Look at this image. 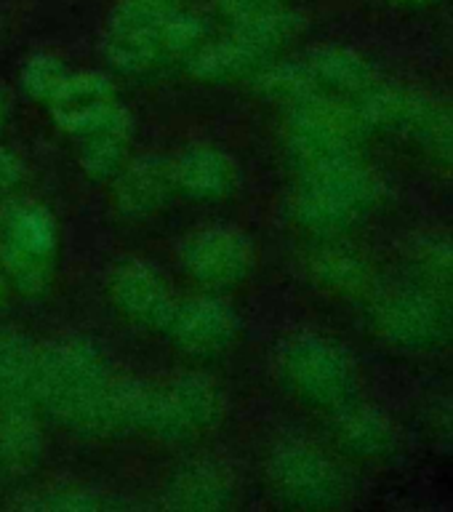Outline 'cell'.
I'll return each instance as SVG.
<instances>
[{
  "label": "cell",
  "mask_w": 453,
  "mask_h": 512,
  "mask_svg": "<svg viewBox=\"0 0 453 512\" xmlns=\"http://www.w3.org/2000/svg\"><path fill=\"white\" fill-rule=\"evenodd\" d=\"M48 104L59 128L78 139L134 126L126 107L115 99V86L104 72H70V78Z\"/></svg>",
  "instance_id": "cell-5"
},
{
  "label": "cell",
  "mask_w": 453,
  "mask_h": 512,
  "mask_svg": "<svg viewBox=\"0 0 453 512\" xmlns=\"http://www.w3.org/2000/svg\"><path fill=\"white\" fill-rule=\"evenodd\" d=\"M134 128H112V131H99V134L83 136L80 139V168L86 176L104 182V179H115L120 168L126 166L128 139H131Z\"/></svg>",
  "instance_id": "cell-17"
},
{
  "label": "cell",
  "mask_w": 453,
  "mask_h": 512,
  "mask_svg": "<svg viewBox=\"0 0 453 512\" xmlns=\"http://www.w3.org/2000/svg\"><path fill=\"white\" fill-rule=\"evenodd\" d=\"M120 379L91 339L62 336L38 347L32 403L78 435L112 438L128 432Z\"/></svg>",
  "instance_id": "cell-1"
},
{
  "label": "cell",
  "mask_w": 453,
  "mask_h": 512,
  "mask_svg": "<svg viewBox=\"0 0 453 512\" xmlns=\"http://www.w3.org/2000/svg\"><path fill=\"white\" fill-rule=\"evenodd\" d=\"M38 347L19 331H0V403L32 400Z\"/></svg>",
  "instance_id": "cell-16"
},
{
  "label": "cell",
  "mask_w": 453,
  "mask_h": 512,
  "mask_svg": "<svg viewBox=\"0 0 453 512\" xmlns=\"http://www.w3.org/2000/svg\"><path fill=\"white\" fill-rule=\"evenodd\" d=\"M176 192L192 200L232 198L240 187V166L224 150L216 147H190L176 160H171Z\"/></svg>",
  "instance_id": "cell-10"
},
{
  "label": "cell",
  "mask_w": 453,
  "mask_h": 512,
  "mask_svg": "<svg viewBox=\"0 0 453 512\" xmlns=\"http://www.w3.org/2000/svg\"><path fill=\"white\" fill-rule=\"evenodd\" d=\"M182 264L192 278L208 288H232L254 267V246L235 227H203L182 243Z\"/></svg>",
  "instance_id": "cell-6"
},
{
  "label": "cell",
  "mask_w": 453,
  "mask_h": 512,
  "mask_svg": "<svg viewBox=\"0 0 453 512\" xmlns=\"http://www.w3.org/2000/svg\"><path fill=\"white\" fill-rule=\"evenodd\" d=\"M163 331L192 358H214L235 344L240 334V315L222 299L198 296L176 302Z\"/></svg>",
  "instance_id": "cell-7"
},
{
  "label": "cell",
  "mask_w": 453,
  "mask_h": 512,
  "mask_svg": "<svg viewBox=\"0 0 453 512\" xmlns=\"http://www.w3.org/2000/svg\"><path fill=\"white\" fill-rule=\"evenodd\" d=\"M166 384L171 395H174L179 414L184 416V422H187L195 438L203 435V432H211L216 424L222 422L224 395L211 376L187 371V374L168 376Z\"/></svg>",
  "instance_id": "cell-13"
},
{
  "label": "cell",
  "mask_w": 453,
  "mask_h": 512,
  "mask_svg": "<svg viewBox=\"0 0 453 512\" xmlns=\"http://www.w3.org/2000/svg\"><path fill=\"white\" fill-rule=\"evenodd\" d=\"M272 486L280 496L296 504L312 502L320 491H326V472L320 462L302 448H283L270 462Z\"/></svg>",
  "instance_id": "cell-15"
},
{
  "label": "cell",
  "mask_w": 453,
  "mask_h": 512,
  "mask_svg": "<svg viewBox=\"0 0 453 512\" xmlns=\"http://www.w3.org/2000/svg\"><path fill=\"white\" fill-rule=\"evenodd\" d=\"M182 11V0H115L107 14V32H131L155 27Z\"/></svg>",
  "instance_id": "cell-18"
},
{
  "label": "cell",
  "mask_w": 453,
  "mask_h": 512,
  "mask_svg": "<svg viewBox=\"0 0 453 512\" xmlns=\"http://www.w3.org/2000/svg\"><path fill=\"white\" fill-rule=\"evenodd\" d=\"M59 230L54 214L30 198L0 203V270L22 294H43L54 278Z\"/></svg>",
  "instance_id": "cell-2"
},
{
  "label": "cell",
  "mask_w": 453,
  "mask_h": 512,
  "mask_svg": "<svg viewBox=\"0 0 453 512\" xmlns=\"http://www.w3.org/2000/svg\"><path fill=\"white\" fill-rule=\"evenodd\" d=\"M3 120H6V107H3V99H0V128H3Z\"/></svg>",
  "instance_id": "cell-23"
},
{
  "label": "cell",
  "mask_w": 453,
  "mask_h": 512,
  "mask_svg": "<svg viewBox=\"0 0 453 512\" xmlns=\"http://www.w3.org/2000/svg\"><path fill=\"white\" fill-rule=\"evenodd\" d=\"M238 486L227 467L198 459L179 467L166 486V507L190 512L227 510L235 502Z\"/></svg>",
  "instance_id": "cell-11"
},
{
  "label": "cell",
  "mask_w": 453,
  "mask_h": 512,
  "mask_svg": "<svg viewBox=\"0 0 453 512\" xmlns=\"http://www.w3.org/2000/svg\"><path fill=\"white\" fill-rule=\"evenodd\" d=\"M22 179H24L22 158H19L14 150L0 147V187L8 190V187H16Z\"/></svg>",
  "instance_id": "cell-22"
},
{
  "label": "cell",
  "mask_w": 453,
  "mask_h": 512,
  "mask_svg": "<svg viewBox=\"0 0 453 512\" xmlns=\"http://www.w3.org/2000/svg\"><path fill=\"white\" fill-rule=\"evenodd\" d=\"M176 192L171 160L160 155H142L136 160H126V166L115 174L112 200L123 216L142 219L158 214Z\"/></svg>",
  "instance_id": "cell-9"
},
{
  "label": "cell",
  "mask_w": 453,
  "mask_h": 512,
  "mask_svg": "<svg viewBox=\"0 0 453 512\" xmlns=\"http://www.w3.org/2000/svg\"><path fill=\"white\" fill-rule=\"evenodd\" d=\"M107 294L120 315H126L136 326L155 331L166 328L176 304L163 275L139 259H126L112 267L107 275Z\"/></svg>",
  "instance_id": "cell-8"
},
{
  "label": "cell",
  "mask_w": 453,
  "mask_h": 512,
  "mask_svg": "<svg viewBox=\"0 0 453 512\" xmlns=\"http://www.w3.org/2000/svg\"><path fill=\"white\" fill-rule=\"evenodd\" d=\"M214 8L232 22H238V19H248V16L278 11L280 0H214Z\"/></svg>",
  "instance_id": "cell-21"
},
{
  "label": "cell",
  "mask_w": 453,
  "mask_h": 512,
  "mask_svg": "<svg viewBox=\"0 0 453 512\" xmlns=\"http://www.w3.org/2000/svg\"><path fill=\"white\" fill-rule=\"evenodd\" d=\"M43 456V430L32 400L0 403V472L6 478H27Z\"/></svg>",
  "instance_id": "cell-12"
},
{
  "label": "cell",
  "mask_w": 453,
  "mask_h": 512,
  "mask_svg": "<svg viewBox=\"0 0 453 512\" xmlns=\"http://www.w3.org/2000/svg\"><path fill=\"white\" fill-rule=\"evenodd\" d=\"M208 40L206 22L195 14L176 11L171 19L155 27L131 32H107L104 59L123 75L150 72L171 59L192 56Z\"/></svg>",
  "instance_id": "cell-4"
},
{
  "label": "cell",
  "mask_w": 453,
  "mask_h": 512,
  "mask_svg": "<svg viewBox=\"0 0 453 512\" xmlns=\"http://www.w3.org/2000/svg\"><path fill=\"white\" fill-rule=\"evenodd\" d=\"M32 507H48V510H102L107 507V499L96 491H54L40 502H27Z\"/></svg>",
  "instance_id": "cell-20"
},
{
  "label": "cell",
  "mask_w": 453,
  "mask_h": 512,
  "mask_svg": "<svg viewBox=\"0 0 453 512\" xmlns=\"http://www.w3.org/2000/svg\"><path fill=\"white\" fill-rule=\"evenodd\" d=\"M294 32V16L283 11L232 22L222 38L206 40L190 56V72L200 80H230L267 64Z\"/></svg>",
  "instance_id": "cell-3"
},
{
  "label": "cell",
  "mask_w": 453,
  "mask_h": 512,
  "mask_svg": "<svg viewBox=\"0 0 453 512\" xmlns=\"http://www.w3.org/2000/svg\"><path fill=\"white\" fill-rule=\"evenodd\" d=\"M0 304H3V283H0Z\"/></svg>",
  "instance_id": "cell-24"
},
{
  "label": "cell",
  "mask_w": 453,
  "mask_h": 512,
  "mask_svg": "<svg viewBox=\"0 0 453 512\" xmlns=\"http://www.w3.org/2000/svg\"><path fill=\"white\" fill-rule=\"evenodd\" d=\"M286 376L307 398H328L339 387L342 368L323 344L299 342L286 355Z\"/></svg>",
  "instance_id": "cell-14"
},
{
  "label": "cell",
  "mask_w": 453,
  "mask_h": 512,
  "mask_svg": "<svg viewBox=\"0 0 453 512\" xmlns=\"http://www.w3.org/2000/svg\"><path fill=\"white\" fill-rule=\"evenodd\" d=\"M67 78H70V67L54 54L30 56L22 67V88L38 102H51Z\"/></svg>",
  "instance_id": "cell-19"
}]
</instances>
